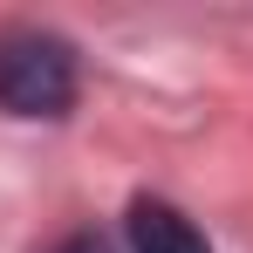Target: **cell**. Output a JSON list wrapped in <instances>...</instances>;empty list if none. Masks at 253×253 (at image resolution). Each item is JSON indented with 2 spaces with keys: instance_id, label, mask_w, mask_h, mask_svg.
<instances>
[{
  "instance_id": "obj_1",
  "label": "cell",
  "mask_w": 253,
  "mask_h": 253,
  "mask_svg": "<svg viewBox=\"0 0 253 253\" xmlns=\"http://www.w3.org/2000/svg\"><path fill=\"white\" fill-rule=\"evenodd\" d=\"M76 103V48L48 28L0 35V110L7 117H69Z\"/></svg>"
},
{
  "instance_id": "obj_2",
  "label": "cell",
  "mask_w": 253,
  "mask_h": 253,
  "mask_svg": "<svg viewBox=\"0 0 253 253\" xmlns=\"http://www.w3.org/2000/svg\"><path fill=\"white\" fill-rule=\"evenodd\" d=\"M124 233H130V253H212L206 233L171 206V199H130Z\"/></svg>"
},
{
  "instance_id": "obj_3",
  "label": "cell",
  "mask_w": 253,
  "mask_h": 253,
  "mask_svg": "<svg viewBox=\"0 0 253 253\" xmlns=\"http://www.w3.org/2000/svg\"><path fill=\"white\" fill-rule=\"evenodd\" d=\"M55 253H110V240H103V233H69Z\"/></svg>"
}]
</instances>
